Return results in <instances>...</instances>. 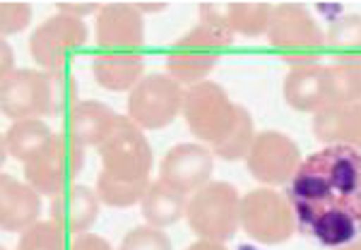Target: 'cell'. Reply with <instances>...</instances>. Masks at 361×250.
Here are the masks:
<instances>
[{"instance_id": "d590c367", "label": "cell", "mask_w": 361, "mask_h": 250, "mask_svg": "<svg viewBox=\"0 0 361 250\" xmlns=\"http://www.w3.org/2000/svg\"><path fill=\"white\" fill-rule=\"evenodd\" d=\"M0 250H8V248H0Z\"/></svg>"}, {"instance_id": "5bb4252c", "label": "cell", "mask_w": 361, "mask_h": 250, "mask_svg": "<svg viewBox=\"0 0 361 250\" xmlns=\"http://www.w3.org/2000/svg\"><path fill=\"white\" fill-rule=\"evenodd\" d=\"M214 171V154L207 144L183 142L171 147L159 164V181L183 195H193L209 183Z\"/></svg>"}, {"instance_id": "2e32d148", "label": "cell", "mask_w": 361, "mask_h": 250, "mask_svg": "<svg viewBox=\"0 0 361 250\" xmlns=\"http://www.w3.org/2000/svg\"><path fill=\"white\" fill-rule=\"evenodd\" d=\"M200 25H207L226 37H263L270 27L272 5L267 3H207L197 8Z\"/></svg>"}, {"instance_id": "e575fe53", "label": "cell", "mask_w": 361, "mask_h": 250, "mask_svg": "<svg viewBox=\"0 0 361 250\" xmlns=\"http://www.w3.org/2000/svg\"><path fill=\"white\" fill-rule=\"evenodd\" d=\"M357 63H359V70H361V58H357Z\"/></svg>"}, {"instance_id": "ffe728a7", "label": "cell", "mask_w": 361, "mask_h": 250, "mask_svg": "<svg viewBox=\"0 0 361 250\" xmlns=\"http://www.w3.org/2000/svg\"><path fill=\"white\" fill-rule=\"evenodd\" d=\"M92 75L104 89L130 94L140 80L145 77V56L137 51H128V54L102 51L92 58Z\"/></svg>"}, {"instance_id": "5b68a950", "label": "cell", "mask_w": 361, "mask_h": 250, "mask_svg": "<svg viewBox=\"0 0 361 250\" xmlns=\"http://www.w3.org/2000/svg\"><path fill=\"white\" fill-rule=\"evenodd\" d=\"M185 219L197 238L226 243L241 229V195L231 183L209 181L188 197Z\"/></svg>"}, {"instance_id": "4dcf8cb0", "label": "cell", "mask_w": 361, "mask_h": 250, "mask_svg": "<svg viewBox=\"0 0 361 250\" xmlns=\"http://www.w3.org/2000/svg\"><path fill=\"white\" fill-rule=\"evenodd\" d=\"M0 56H3V65H0V85H3V82H8V80L17 73V68H15V51L10 49L8 42L0 44Z\"/></svg>"}, {"instance_id": "4316f807", "label": "cell", "mask_w": 361, "mask_h": 250, "mask_svg": "<svg viewBox=\"0 0 361 250\" xmlns=\"http://www.w3.org/2000/svg\"><path fill=\"white\" fill-rule=\"evenodd\" d=\"M118 250H173L171 241L161 229L157 226H135L133 231H128L121 241Z\"/></svg>"}, {"instance_id": "7c38bea8", "label": "cell", "mask_w": 361, "mask_h": 250, "mask_svg": "<svg viewBox=\"0 0 361 250\" xmlns=\"http://www.w3.org/2000/svg\"><path fill=\"white\" fill-rule=\"evenodd\" d=\"M0 108L10 120H27L54 115L51 75L39 70H17L8 82L0 85Z\"/></svg>"}, {"instance_id": "836d02e7", "label": "cell", "mask_w": 361, "mask_h": 250, "mask_svg": "<svg viewBox=\"0 0 361 250\" xmlns=\"http://www.w3.org/2000/svg\"><path fill=\"white\" fill-rule=\"evenodd\" d=\"M337 250H361V236L354 243H349V246H342V248H337Z\"/></svg>"}, {"instance_id": "7402d4cb", "label": "cell", "mask_w": 361, "mask_h": 250, "mask_svg": "<svg viewBox=\"0 0 361 250\" xmlns=\"http://www.w3.org/2000/svg\"><path fill=\"white\" fill-rule=\"evenodd\" d=\"M185 207H188V195L178 193L176 188L166 185L159 178L149 185L142 202H140L142 219L157 229H166V226L176 224L180 217H185Z\"/></svg>"}, {"instance_id": "4fadbf2b", "label": "cell", "mask_w": 361, "mask_h": 250, "mask_svg": "<svg viewBox=\"0 0 361 250\" xmlns=\"http://www.w3.org/2000/svg\"><path fill=\"white\" fill-rule=\"evenodd\" d=\"M284 101L294 111L318 113L328 106H335V80L330 65L323 63H304V65H292L282 85Z\"/></svg>"}, {"instance_id": "f546056e", "label": "cell", "mask_w": 361, "mask_h": 250, "mask_svg": "<svg viewBox=\"0 0 361 250\" xmlns=\"http://www.w3.org/2000/svg\"><path fill=\"white\" fill-rule=\"evenodd\" d=\"M102 5L99 3H58L56 5V13L70 15V17H87V15H99Z\"/></svg>"}, {"instance_id": "cb8c5ba5", "label": "cell", "mask_w": 361, "mask_h": 250, "mask_svg": "<svg viewBox=\"0 0 361 250\" xmlns=\"http://www.w3.org/2000/svg\"><path fill=\"white\" fill-rule=\"evenodd\" d=\"M325 46L335 61L361 58V15H342L325 32Z\"/></svg>"}, {"instance_id": "3957f363", "label": "cell", "mask_w": 361, "mask_h": 250, "mask_svg": "<svg viewBox=\"0 0 361 250\" xmlns=\"http://www.w3.org/2000/svg\"><path fill=\"white\" fill-rule=\"evenodd\" d=\"M241 111L243 106L231 101V96L226 94L222 85L205 80V82L193 85L185 89L183 113L180 115L185 118L188 130L202 144L214 149L234 132L238 118H241Z\"/></svg>"}, {"instance_id": "1f68e13d", "label": "cell", "mask_w": 361, "mask_h": 250, "mask_svg": "<svg viewBox=\"0 0 361 250\" xmlns=\"http://www.w3.org/2000/svg\"><path fill=\"white\" fill-rule=\"evenodd\" d=\"M135 8L140 15H157V13H164L169 5L166 3H135Z\"/></svg>"}, {"instance_id": "9c48e42d", "label": "cell", "mask_w": 361, "mask_h": 250, "mask_svg": "<svg viewBox=\"0 0 361 250\" xmlns=\"http://www.w3.org/2000/svg\"><path fill=\"white\" fill-rule=\"evenodd\" d=\"M185 87L169 73H149L128 94V118L142 130H161L183 113Z\"/></svg>"}, {"instance_id": "44dd1931", "label": "cell", "mask_w": 361, "mask_h": 250, "mask_svg": "<svg viewBox=\"0 0 361 250\" xmlns=\"http://www.w3.org/2000/svg\"><path fill=\"white\" fill-rule=\"evenodd\" d=\"M118 113L102 101H78L68 113V135L82 147H99L114 130Z\"/></svg>"}, {"instance_id": "30bf717a", "label": "cell", "mask_w": 361, "mask_h": 250, "mask_svg": "<svg viewBox=\"0 0 361 250\" xmlns=\"http://www.w3.org/2000/svg\"><path fill=\"white\" fill-rule=\"evenodd\" d=\"M87 39H90V29H87L85 20L56 13L34 29L32 39H29V54L46 73L66 70L70 56L82 49Z\"/></svg>"}, {"instance_id": "e0dca14e", "label": "cell", "mask_w": 361, "mask_h": 250, "mask_svg": "<svg viewBox=\"0 0 361 250\" xmlns=\"http://www.w3.org/2000/svg\"><path fill=\"white\" fill-rule=\"evenodd\" d=\"M42 217V193L27 181L3 173L0 176V226L8 234H25Z\"/></svg>"}, {"instance_id": "277c9868", "label": "cell", "mask_w": 361, "mask_h": 250, "mask_svg": "<svg viewBox=\"0 0 361 250\" xmlns=\"http://www.w3.org/2000/svg\"><path fill=\"white\" fill-rule=\"evenodd\" d=\"M267 39H270L272 49L289 65L318 63V58L328 51L323 29L313 20V15L299 3L272 5Z\"/></svg>"}, {"instance_id": "52a82bcc", "label": "cell", "mask_w": 361, "mask_h": 250, "mask_svg": "<svg viewBox=\"0 0 361 250\" xmlns=\"http://www.w3.org/2000/svg\"><path fill=\"white\" fill-rule=\"evenodd\" d=\"M85 166V147L68 132H56L39 154L25 161V181L42 195H61L73 188Z\"/></svg>"}, {"instance_id": "d6a6232c", "label": "cell", "mask_w": 361, "mask_h": 250, "mask_svg": "<svg viewBox=\"0 0 361 250\" xmlns=\"http://www.w3.org/2000/svg\"><path fill=\"white\" fill-rule=\"evenodd\" d=\"M185 250H226L224 243H217V241H205V238H197L195 243H190Z\"/></svg>"}, {"instance_id": "f1b7e54d", "label": "cell", "mask_w": 361, "mask_h": 250, "mask_svg": "<svg viewBox=\"0 0 361 250\" xmlns=\"http://www.w3.org/2000/svg\"><path fill=\"white\" fill-rule=\"evenodd\" d=\"M70 250H114L111 243L106 241V238L97 236V234H80L73 238V243H70Z\"/></svg>"}, {"instance_id": "9a60e30c", "label": "cell", "mask_w": 361, "mask_h": 250, "mask_svg": "<svg viewBox=\"0 0 361 250\" xmlns=\"http://www.w3.org/2000/svg\"><path fill=\"white\" fill-rule=\"evenodd\" d=\"M94 34L104 51L128 54L145 44V20L135 3H109L99 10Z\"/></svg>"}, {"instance_id": "ba28073f", "label": "cell", "mask_w": 361, "mask_h": 250, "mask_svg": "<svg viewBox=\"0 0 361 250\" xmlns=\"http://www.w3.org/2000/svg\"><path fill=\"white\" fill-rule=\"evenodd\" d=\"M241 229L263 246H279L296 234L299 224L287 195L263 185L241 197Z\"/></svg>"}, {"instance_id": "83f0119b", "label": "cell", "mask_w": 361, "mask_h": 250, "mask_svg": "<svg viewBox=\"0 0 361 250\" xmlns=\"http://www.w3.org/2000/svg\"><path fill=\"white\" fill-rule=\"evenodd\" d=\"M32 22V5L29 3H3L0 5V34L13 37L25 32Z\"/></svg>"}, {"instance_id": "8992f818", "label": "cell", "mask_w": 361, "mask_h": 250, "mask_svg": "<svg viewBox=\"0 0 361 250\" xmlns=\"http://www.w3.org/2000/svg\"><path fill=\"white\" fill-rule=\"evenodd\" d=\"M231 44H234V37H226L207 25H195L169 49L166 73L185 89L205 82L207 75L212 73Z\"/></svg>"}, {"instance_id": "484cf974", "label": "cell", "mask_w": 361, "mask_h": 250, "mask_svg": "<svg viewBox=\"0 0 361 250\" xmlns=\"http://www.w3.org/2000/svg\"><path fill=\"white\" fill-rule=\"evenodd\" d=\"M15 250H70L68 234L58 226L54 219L39 222L25 234H20V243Z\"/></svg>"}, {"instance_id": "6da1fadb", "label": "cell", "mask_w": 361, "mask_h": 250, "mask_svg": "<svg viewBox=\"0 0 361 250\" xmlns=\"http://www.w3.org/2000/svg\"><path fill=\"white\" fill-rule=\"evenodd\" d=\"M296 224L320 246L342 248L361 236V152L328 144L308 154L289 181Z\"/></svg>"}, {"instance_id": "603a6c76", "label": "cell", "mask_w": 361, "mask_h": 250, "mask_svg": "<svg viewBox=\"0 0 361 250\" xmlns=\"http://www.w3.org/2000/svg\"><path fill=\"white\" fill-rule=\"evenodd\" d=\"M54 137L51 127L39 118L15 120L3 132V156H13L17 161H29L34 154H39Z\"/></svg>"}, {"instance_id": "d4e9b609", "label": "cell", "mask_w": 361, "mask_h": 250, "mask_svg": "<svg viewBox=\"0 0 361 250\" xmlns=\"http://www.w3.org/2000/svg\"><path fill=\"white\" fill-rule=\"evenodd\" d=\"M255 123H253V115L246 111V106H243L241 111V118H238V125L234 127V132H231L229 137L224 139L222 144H217V147L212 149L214 156H219V159L224 161H238V159H246L250 147H253V139H255Z\"/></svg>"}, {"instance_id": "d6986e66", "label": "cell", "mask_w": 361, "mask_h": 250, "mask_svg": "<svg viewBox=\"0 0 361 250\" xmlns=\"http://www.w3.org/2000/svg\"><path fill=\"white\" fill-rule=\"evenodd\" d=\"M313 135L323 144H342L361 152V101L335 104L313 113Z\"/></svg>"}, {"instance_id": "7a4b0ae2", "label": "cell", "mask_w": 361, "mask_h": 250, "mask_svg": "<svg viewBox=\"0 0 361 250\" xmlns=\"http://www.w3.org/2000/svg\"><path fill=\"white\" fill-rule=\"evenodd\" d=\"M102 173L97 178L99 200L109 207H130L142 202L152 171V144L142 127L128 115H118L114 130L99 144Z\"/></svg>"}, {"instance_id": "8fae6325", "label": "cell", "mask_w": 361, "mask_h": 250, "mask_svg": "<svg viewBox=\"0 0 361 250\" xmlns=\"http://www.w3.org/2000/svg\"><path fill=\"white\" fill-rule=\"evenodd\" d=\"M301 149L289 135L279 130H263L253 139V147L246 156L250 176L260 181L265 188L284 185L294 178L301 166Z\"/></svg>"}, {"instance_id": "ac0fdd59", "label": "cell", "mask_w": 361, "mask_h": 250, "mask_svg": "<svg viewBox=\"0 0 361 250\" xmlns=\"http://www.w3.org/2000/svg\"><path fill=\"white\" fill-rule=\"evenodd\" d=\"M99 193L87 185H73L61 195L51 197V219L66 231L68 236H80L94 226L99 219Z\"/></svg>"}]
</instances>
